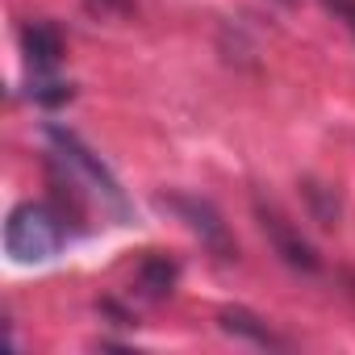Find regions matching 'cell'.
I'll use <instances>...</instances> for the list:
<instances>
[{"label": "cell", "mask_w": 355, "mask_h": 355, "mask_svg": "<svg viewBox=\"0 0 355 355\" xmlns=\"http://www.w3.org/2000/svg\"><path fill=\"white\" fill-rule=\"evenodd\" d=\"M63 230L67 222L55 214V205H17L5 222V251L17 259V263H42L51 255H59L63 247Z\"/></svg>", "instance_id": "obj_1"}, {"label": "cell", "mask_w": 355, "mask_h": 355, "mask_svg": "<svg viewBox=\"0 0 355 355\" xmlns=\"http://www.w3.org/2000/svg\"><path fill=\"white\" fill-rule=\"evenodd\" d=\"M51 142H55V150H59V159H63V167H71V175L76 180H84L88 184V193L92 197H101L117 218H125L130 214V205H125V193L117 189V180L105 171V163L76 138V134H67V130H59V125H51Z\"/></svg>", "instance_id": "obj_2"}, {"label": "cell", "mask_w": 355, "mask_h": 355, "mask_svg": "<svg viewBox=\"0 0 355 355\" xmlns=\"http://www.w3.org/2000/svg\"><path fill=\"white\" fill-rule=\"evenodd\" d=\"M159 205H163V209H171L175 218H180V222H184V226L201 239V247H205V251H214L218 259H239V243H234L230 226L222 222V214H218L205 197L163 193V197H159Z\"/></svg>", "instance_id": "obj_3"}, {"label": "cell", "mask_w": 355, "mask_h": 355, "mask_svg": "<svg viewBox=\"0 0 355 355\" xmlns=\"http://www.w3.org/2000/svg\"><path fill=\"white\" fill-rule=\"evenodd\" d=\"M255 222H259V230H263V239L272 243V251L280 255V263H288L293 272H305V276H313V272H322V255L309 247V239L272 205V201H263V197H255Z\"/></svg>", "instance_id": "obj_4"}, {"label": "cell", "mask_w": 355, "mask_h": 355, "mask_svg": "<svg viewBox=\"0 0 355 355\" xmlns=\"http://www.w3.org/2000/svg\"><path fill=\"white\" fill-rule=\"evenodd\" d=\"M218 326H222L226 334H234V338L255 343V347H276V351H284V347H288V338H280V334L259 318V313H251V309H243V305L222 309V313H218Z\"/></svg>", "instance_id": "obj_5"}, {"label": "cell", "mask_w": 355, "mask_h": 355, "mask_svg": "<svg viewBox=\"0 0 355 355\" xmlns=\"http://www.w3.org/2000/svg\"><path fill=\"white\" fill-rule=\"evenodd\" d=\"M21 51L34 63V71H51V67L63 63V34L46 21H30L21 30Z\"/></svg>", "instance_id": "obj_6"}, {"label": "cell", "mask_w": 355, "mask_h": 355, "mask_svg": "<svg viewBox=\"0 0 355 355\" xmlns=\"http://www.w3.org/2000/svg\"><path fill=\"white\" fill-rule=\"evenodd\" d=\"M46 171H51V201H55V214H59L63 222H71V226H84L88 205H84V197H80V180L71 175V167L59 171V163H51Z\"/></svg>", "instance_id": "obj_7"}, {"label": "cell", "mask_w": 355, "mask_h": 355, "mask_svg": "<svg viewBox=\"0 0 355 355\" xmlns=\"http://www.w3.org/2000/svg\"><path fill=\"white\" fill-rule=\"evenodd\" d=\"M175 280H180V263L167 259V255H146L138 263V293L146 301H167Z\"/></svg>", "instance_id": "obj_8"}, {"label": "cell", "mask_w": 355, "mask_h": 355, "mask_svg": "<svg viewBox=\"0 0 355 355\" xmlns=\"http://www.w3.org/2000/svg\"><path fill=\"white\" fill-rule=\"evenodd\" d=\"M297 189H301V201H305L309 218H313L322 230H334V226H338V214H343L338 193H334L330 184H318V180H301Z\"/></svg>", "instance_id": "obj_9"}, {"label": "cell", "mask_w": 355, "mask_h": 355, "mask_svg": "<svg viewBox=\"0 0 355 355\" xmlns=\"http://www.w3.org/2000/svg\"><path fill=\"white\" fill-rule=\"evenodd\" d=\"M318 5H322V9H326L347 34H351V38H355V0H318Z\"/></svg>", "instance_id": "obj_10"}, {"label": "cell", "mask_w": 355, "mask_h": 355, "mask_svg": "<svg viewBox=\"0 0 355 355\" xmlns=\"http://www.w3.org/2000/svg\"><path fill=\"white\" fill-rule=\"evenodd\" d=\"M84 5L96 13V17H134V0H84Z\"/></svg>", "instance_id": "obj_11"}, {"label": "cell", "mask_w": 355, "mask_h": 355, "mask_svg": "<svg viewBox=\"0 0 355 355\" xmlns=\"http://www.w3.org/2000/svg\"><path fill=\"white\" fill-rule=\"evenodd\" d=\"M30 96L38 105H63V101H71V88L67 84H38V88H30Z\"/></svg>", "instance_id": "obj_12"}, {"label": "cell", "mask_w": 355, "mask_h": 355, "mask_svg": "<svg viewBox=\"0 0 355 355\" xmlns=\"http://www.w3.org/2000/svg\"><path fill=\"white\" fill-rule=\"evenodd\" d=\"M280 5H284V9H293V5H297V0H280Z\"/></svg>", "instance_id": "obj_13"}]
</instances>
